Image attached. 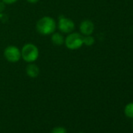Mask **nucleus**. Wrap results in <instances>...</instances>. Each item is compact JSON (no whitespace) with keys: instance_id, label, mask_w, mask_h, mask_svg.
<instances>
[{"instance_id":"2","label":"nucleus","mask_w":133,"mask_h":133,"mask_svg":"<svg viewBox=\"0 0 133 133\" xmlns=\"http://www.w3.org/2000/svg\"><path fill=\"white\" fill-rule=\"evenodd\" d=\"M21 57L27 63L35 62L38 58L39 56V51L38 47L32 43L25 44L23 46L22 49L21 50Z\"/></svg>"},{"instance_id":"1","label":"nucleus","mask_w":133,"mask_h":133,"mask_svg":"<svg viewBox=\"0 0 133 133\" xmlns=\"http://www.w3.org/2000/svg\"><path fill=\"white\" fill-rule=\"evenodd\" d=\"M56 28L55 20L50 17H43L36 24V29L38 33L43 35L52 34Z\"/></svg>"},{"instance_id":"13","label":"nucleus","mask_w":133,"mask_h":133,"mask_svg":"<svg viewBox=\"0 0 133 133\" xmlns=\"http://www.w3.org/2000/svg\"><path fill=\"white\" fill-rule=\"evenodd\" d=\"M4 9H5V5H4V3H0V13L3 12Z\"/></svg>"},{"instance_id":"7","label":"nucleus","mask_w":133,"mask_h":133,"mask_svg":"<svg viewBox=\"0 0 133 133\" xmlns=\"http://www.w3.org/2000/svg\"><path fill=\"white\" fill-rule=\"evenodd\" d=\"M27 75L32 78H37L39 75V68L35 63H29L26 68Z\"/></svg>"},{"instance_id":"4","label":"nucleus","mask_w":133,"mask_h":133,"mask_svg":"<svg viewBox=\"0 0 133 133\" xmlns=\"http://www.w3.org/2000/svg\"><path fill=\"white\" fill-rule=\"evenodd\" d=\"M4 56L8 61L16 63L18 62L21 58V52L17 47L14 45H10L5 49Z\"/></svg>"},{"instance_id":"14","label":"nucleus","mask_w":133,"mask_h":133,"mask_svg":"<svg viewBox=\"0 0 133 133\" xmlns=\"http://www.w3.org/2000/svg\"><path fill=\"white\" fill-rule=\"evenodd\" d=\"M27 1L29 3H32V4H34V3H38L39 0H27Z\"/></svg>"},{"instance_id":"8","label":"nucleus","mask_w":133,"mask_h":133,"mask_svg":"<svg viewBox=\"0 0 133 133\" xmlns=\"http://www.w3.org/2000/svg\"><path fill=\"white\" fill-rule=\"evenodd\" d=\"M51 40L52 42V43L55 45H62L63 43H64V38L63 36L60 34V33H52V38H51Z\"/></svg>"},{"instance_id":"5","label":"nucleus","mask_w":133,"mask_h":133,"mask_svg":"<svg viewBox=\"0 0 133 133\" xmlns=\"http://www.w3.org/2000/svg\"><path fill=\"white\" fill-rule=\"evenodd\" d=\"M58 28L63 33L70 34L75 29V23L71 19L62 16L59 17L58 21Z\"/></svg>"},{"instance_id":"10","label":"nucleus","mask_w":133,"mask_h":133,"mask_svg":"<svg viewBox=\"0 0 133 133\" xmlns=\"http://www.w3.org/2000/svg\"><path fill=\"white\" fill-rule=\"evenodd\" d=\"M95 43V38L91 35H85L83 37V44L87 46H91Z\"/></svg>"},{"instance_id":"3","label":"nucleus","mask_w":133,"mask_h":133,"mask_svg":"<svg viewBox=\"0 0 133 133\" xmlns=\"http://www.w3.org/2000/svg\"><path fill=\"white\" fill-rule=\"evenodd\" d=\"M64 43L66 48L75 50L81 48L83 45V36L77 32L70 33L64 40Z\"/></svg>"},{"instance_id":"11","label":"nucleus","mask_w":133,"mask_h":133,"mask_svg":"<svg viewBox=\"0 0 133 133\" xmlns=\"http://www.w3.org/2000/svg\"><path fill=\"white\" fill-rule=\"evenodd\" d=\"M51 133H66V131L63 127H56L52 129Z\"/></svg>"},{"instance_id":"16","label":"nucleus","mask_w":133,"mask_h":133,"mask_svg":"<svg viewBox=\"0 0 133 133\" xmlns=\"http://www.w3.org/2000/svg\"><path fill=\"white\" fill-rule=\"evenodd\" d=\"M132 125H133V124H132Z\"/></svg>"},{"instance_id":"15","label":"nucleus","mask_w":133,"mask_h":133,"mask_svg":"<svg viewBox=\"0 0 133 133\" xmlns=\"http://www.w3.org/2000/svg\"><path fill=\"white\" fill-rule=\"evenodd\" d=\"M79 133H85V132H79Z\"/></svg>"},{"instance_id":"6","label":"nucleus","mask_w":133,"mask_h":133,"mask_svg":"<svg viewBox=\"0 0 133 133\" xmlns=\"http://www.w3.org/2000/svg\"><path fill=\"white\" fill-rule=\"evenodd\" d=\"M94 29V24L89 20H85L80 24V31L84 35H91L93 33Z\"/></svg>"},{"instance_id":"12","label":"nucleus","mask_w":133,"mask_h":133,"mask_svg":"<svg viewBox=\"0 0 133 133\" xmlns=\"http://www.w3.org/2000/svg\"><path fill=\"white\" fill-rule=\"evenodd\" d=\"M17 0H3V2L6 4H13L15 3Z\"/></svg>"},{"instance_id":"9","label":"nucleus","mask_w":133,"mask_h":133,"mask_svg":"<svg viewBox=\"0 0 133 133\" xmlns=\"http://www.w3.org/2000/svg\"><path fill=\"white\" fill-rule=\"evenodd\" d=\"M124 114L127 117L133 118V103H129L125 106Z\"/></svg>"}]
</instances>
